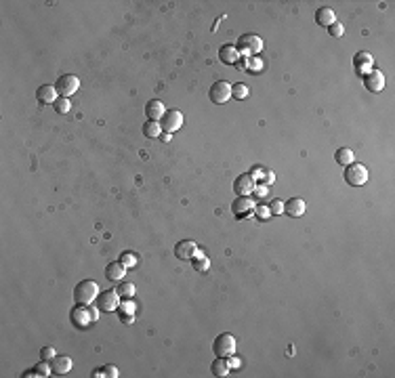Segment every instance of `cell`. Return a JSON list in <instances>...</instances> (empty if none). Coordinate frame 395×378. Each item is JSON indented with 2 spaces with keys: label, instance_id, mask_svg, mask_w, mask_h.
Returning <instances> with one entry per match:
<instances>
[{
  "label": "cell",
  "instance_id": "5b68a950",
  "mask_svg": "<svg viewBox=\"0 0 395 378\" xmlns=\"http://www.w3.org/2000/svg\"><path fill=\"white\" fill-rule=\"evenodd\" d=\"M345 181L351 185V187H361V185H366L368 181V168L364 164H357L353 162L349 166H345Z\"/></svg>",
  "mask_w": 395,
  "mask_h": 378
},
{
  "label": "cell",
  "instance_id": "603a6c76",
  "mask_svg": "<svg viewBox=\"0 0 395 378\" xmlns=\"http://www.w3.org/2000/svg\"><path fill=\"white\" fill-rule=\"evenodd\" d=\"M191 265H193V269L198 271V273H204V271H208L210 267V261H208V256L204 254V252H196V256L191 258Z\"/></svg>",
  "mask_w": 395,
  "mask_h": 378
},
{
  "label": "cell",
  "instance_id": "7bdbcfd3",
  "mask_svg": "<svg viewBox=\"0 0 395 378\" xmlns=\"http://www.w3.org/2000/svg\"><path fill=\"white\" fill-rule=\"evenodd\" d=\"M267 191H269V189H267V185H261V187H257V194L259 196H267Z\"/></svg>",
  "mask_w": 395,
  "mask_h": 378
},
{
  "label": "cell",
  "instance_id": "3957f363",
  "mask_svg": "<svg viewBox=\"0 0 395 378\" xmlns=\"http://www.w3.org/2000/svg\"><path fill=\"white\" fill-rule=\"evenodd\" d=\"M236 49L240 53V57H257L261 51H263V40L257 36V34H244L242 38L238 40Z\"/></svg>",
  "mask_w": 395,
  "mask_h": 378
},
{
  "label": "cell",
  "instance_id": "8d00e7d4",
  "mask_svg": "<svg viewBox=\"0 0 395 378\" xmlns=\"http://www.w3.org/2000/svg\"><path fill=\"white\" fill-rule=\"evenodd\" d=\"M103 372H105V376H110V378H118V376H120L118 368H116V366H112V363H108V366H103Z\"/></svg>",
  "mask_w": 395,
  "mask_h": 378
},
{
  "label": "cell",
  "instance_id": "d4e9b609",
  "mask_svg": "<svg viewBox=\"0 0 395 378\" xmlns=\"http://www.w3.org/2000/svg\"><path fill=\"white\" fill-rule=\"evenodd\" d=\"M143 135L147 139H158L162 135V126H160V122H156V120H147L143 124Z\"/></svg>",
  "mask_w": 395,
  "mask_h": 378
},
{
  "label": "cell",
  "instance_id": "52a82bcc",
  "mask_svg": "<svg viewBox=\"0 0 395 378\" xmlns=\"http://www.w3.org/2000/svg\"><path fill=\"white\" fill-rule=\"evenodd\" d=\"M208 99L215 105H223V103H227L231 99V84L229 82H225V80H219V82H215L208 89Z\"/></svg>",
  "mask_w": 395,
  "mask_h": 378
},
{
  "label": "cell",
  "instance_id": "ba28073f",
  "mask_svg": "<svg viewBox=\"0 0 395 378\" xmlns=\"http://www.w3.org/2000/svg\"><path fill=\"white\" fill-rule=\"evenodd\" d=\"M55 89L59 92V97H68L70 99L74 92L80 89V80H78V76H74V74H63V76L57 78Z\"/></svg>",
  "mask_w": 395,
  "mask_h": 378
},
{
  "label": "cell",
  "instance_id": "4fadbf2b",
  "mask_svg": "<svg viewBox=\"0 0 395 378\" xmlns=\"http://www.w3.org/2000/svg\"><path fill=\"white\" fill-rule=\"evenodd\" d=\"M364 84L370 92H380L385 89V74L378 70H370L368 74L364 76Z\"/></svg>",
  "mask_w": 395,
  "mask_h": 378
},
{
  "label": "cell",
  "instance_id": "d590c367",
  "mask_svg": "<svg viewBox=\"0 0 395 378\" xmlns=\"http://www.w3.org/2000/svg\"><path fill=\"white\" fill-rule=\"evenodd\" d=\"M55 355H57V351L53 349V347H42V351H40V357H42V360H46V361H51Z\"/></svg>",
  "mask_w": 395,
  "mask_h": 378
},
{
  "label": "cell",
  "instance_id": "2e32d148",
  "mask_svg": "<svg viewBox=\"0 0 395 378\" xmlns=\"http://www.w3.org/2000/svg\"><path fill=\"white\" fill-rule=\"evenodd\" d=\"M305 210H307V204H305V200H301V198H290V200L284 202V212L292 218L303 216Z\"/></svg>",
  "mask_w": 395,
  "mask_h": 378
},
{
  "label": "cell",
  "instance_id": "7a4b0ae2",
  "mask_svg": "<svg viewBox=\"0 0 395 378\" xmlns=\"http://www.w3.org/2000/svg\"><path fill=\"white\" fill-rule=\"evenodd\" d=\"M99 296V286L93 280H82L74 288V301L76 305H91Z\"/></svg>",
  "mask_w": 395,
  "mask_h": 378
},
{
  "label": "cell",
  "instance_id": "e0dca14e",
  "mask_svg": "<svg viewBox=\"0 0 395 378\" xmlns=\"http://www.w3.org/2000/svg\"><path fill=\"white\" fill-rule=\"evenodd\" d=\"M164 114H166V108H164V103L160 101V99H151V101H147V105H145V116H147V120L160 122Z\"/></svg>",
  "mask_w": 395,
  "mask_h": 378
},
{
  "label": "cell",
  "instance_id": "ab89813d",
  "mask_svg": "<svg viewBox=\"0 0 395 378\" xmlns=\"http://www.w3.org/2000/svg\"><path fill=\"white\" fill-rule=\"evenodd\" d=\"M21 376L23 378H38V372H36V368H32V370H25Z\"/></svg>",
  "mask_w": 395,
  "mask_h": 378
},
{
  "label": "cell",
  "instance_id": "f1b7e54d",
  "mask_svg": "<svg viewBox=\"0 0 395 378\" xmlns=\"http://www.w3.org/2000/svg\"><path fill=\"white\" fill-rule=\"evenodd\" d=\"M137 305L131 301V298H124V303H120L118 307V315H135Z\"/></svg>",
  "mask_w": 395,
  "mask_h": 378
},
{
  "label": "cell",
  "instance_id": "484cf974",
  "mask_svg": "<svg viewBox=\"0 0 395 378\" xmlns=\"http://www.w3.org/2000/svg\"><path fill=\"white\" fill-rule=\"evenodd\" d=\"M120 263H122L126 269L137 267V265H139V256H137V252H131V250L122 252V254H120Z\"/></svg>",
  "mask_w": 395,
  "mask_h": 378
},
{
  "label": "cell",
  "instance_id": "30bf717a",
  "mask_svg": "<svg viewBox=\"0 0 395 378\" xmlns=\"http://www.w3.org/2000/svg\"><path fill=\"white\" fill-rule=\"evenodd\" d=\"M160 126H162L164 132H170L172 135V132L183 126V114H181L179 109H166V114L162 116V120H160Z\"/></svg>",
  "mask_w": 395,
  "mask_h": 378
},
{
  "label": "cell",
  "instance_id": "ee69618b",
  "mask_svg": "<svg viewBox=\"0 0 395 378\" xmlns=\"http://www.w3.org/2000/svg\"><path fill=\"white\" fill-rule=\"evenodd\" d=\"M170 139H172V137H170V132H164V135H162V141H164V143H169Z\"/></svg>",
  "mask_w": 395,
  "mask_h": 378
},
{
  "label": "cell",
  "instance_id": "5bb4252c",
  "mask_svg": "<svg viewBox=\"0 0 395 378\" xmlns=\"http://www.w3.org/2000/svg\"><path fill=\"white\" fill-rule=\"evenodd\" d=\"M198 252V246L193 240H181L175 246V256L181 258V261H191Z\"/></svg>",
  "mask_w": 395,
  "mask_h": 378
},
{
  "label": "cell",
  "instance_id": "1f68e13d",
  "mask_svg": "<svg viewBox=\"0 0 395 378\" xmlns=\"http://www.w3.org/2000/svg\"><path fill=\"white\" fill-rule=\"evenodd\" d=\"M36 372H38V376H51L53 374V368H51V361H46V360H42L40 363H36Z\"/></svg>",
  "mask_w": 395,
  "mask_h": 378
},
{
  "label": "cell",
  "instance_id": "e575fe53",
  "mask_svg": "<svg viewBox=\"0 0 395 378\" xmlns=\"http://www.w3.org/2000/svg\"><path fill=\"white\" fill-rule=\"evenodd\" d=\"M269 212H271V215H282V212H284V202L282 200H273L269 204Z\"/></svg>",
  "mask_w": 395,
  "mask_h": 378
},
{
  "label": "cell",
  "instance_id": "7402d4cb",
  "mask_svg": "<svg viewBox=\"0 0 395 378\" xmlns=\"http://www.w3.org/2000/svg\"><path fill=\"white\" fill-rule=\"evenodd\" d=\"M353 151L349 147H339L337 154H334V160H337V164H340V166H349V164H353Z\"/></svg>",
  "mask_w": 395,
  "mask_h": 378
},
{
  "label": "cell",
  "instance_id": "9a60e30c",
  "mask_svg": "<svg viewBox=\"0 0 395 378\" xmlns=\"http://www.w3.org/2000/svg\"><path fill=\"white\" fill-rule=\"evenodd\" d=\"M36 99H38V103L40 105H53L59 99V92L55 86H51V84H42L40 89L36 90Z\"/></svg>",
  "mask_w": 395,
  "mask_h": 378
},
{
  "label": "cell",
  "instance_id": "4dcf8cb0",
  "mask_svg": "<svg viewBox=\"0 0 395 378\" xmlns=\"http://www.w3.org/2000/svg\"><path fill=\"white\" fill-rule=\"evenodd\" d=\"M116 290H118L120 298H132V294H135V286H132L131 282H124V284H120V286H118Z\"/></svg>",
  "mask_w": 395,
  "mask_h": 378
},
{
  "label": "cell",
  "instance_id": "7c38bea8",
  "mask_svg": "<svg viewBox=\"0 0 395 378\" xmlns=\"http://www.w3.org/2000/svg\"><path fill=\"white\" fill-rule=\"evenodd\" d=\"M254 189H257V181L252 179L250 172H244V175H240L236 181H233V191H236L238 196H250Z\"/></svg>",
  "mask_w": 395,
  "mask_h": 378
},
{
  "label": "cell",
  "instance_id": "74e56055",
  "mask_svg": "<svg viewBox=\"0 0 395 378\" xmlns=\"http://www.w3.org/2000/svg\"><path fill=\"white\" fill-rule=\"evenodd\" d=\"M263 181H267V185H271L273 181H276V175H273L271 170H265V175H263Z\"/></svg>",
  "mask_w": 395,
  "mask_h": 378
},
{
  "label": "cell",
  "instance_id": "836d02e7",
  "mask_svg": "<svg viewBox=\"0 0 395 378\" xmlns=\"http://www.w3.org/2000/svg\"><path fill=\"white\" fill-rule=\"evenodd\" d=\"M328 32H330V36L332 38H340V36H343V32H345V28H343V23H332L330 25V28H328Z\"/></svg>",
  "mask_w": 395,
  "mask_h": 378
},
{
  "label": "cell",
  "instance_id": "f546056e",
  "mask_svg": "<svg viewBox=\"0 0 395 378\" xmlns=\"http://www.w3.org/2000/svg\"><path fill=\"white\" fill-rule=\"evenodd\" d=\"M53 105H55V111H57V114H68V111L72 109V103H70L68 97H59Z\"/></svg>",
  "mask_w": 395,
  "mask_h": 378
},
{
  "label": "cell",
  "instance_id": "6da1fadb",
  "mask_svg": "<svg viewBox=\"0 0 395 378\" xmlns=\"http://www.w3.org/2000/svg\"><path fill=\"white\" fill-rule=\"evenodd\" d=\"M99 320V311L97 307H89V305H76L70 311V322L80 330H86L89 326H93Z\"/></svg>",
  "mask_w": 395,
  "mask_h": 378
},
{
  "label": "cell",
  "instance_id": "ac0fdd59",
  "mask_svg": "<svg viewBox=\"0 0 395 378\" xmlns=\"http://www.w3.org/2000/svg\"><path fill=\"white\" fill-rule=\"evenodd\" d=\"M219 59H221V63H225V65H236L240 61V53L236 49V44H223L219 49Z\"/></svg>",
  "mask_w": 395,
  "mask_h": 378
},
{
  "label": "cell",
  "instance_id": "277c9868",
  "mask_svg": "<svg viewBox=\"0 0 395 378\" xmlns=\"http://www.w3.org/2000/svg\"><path fill=\"white\" fill-rule=\"evenodd\" d=\"M212 353L217 357H229L236 353V336L229 334V332H223L215 338L212 342Z\"/></svg>",
  "mask_w": 395,
  "mask_h": 378
},
{
  "label": "cell",
  "instance_id": "d6986e66",
  "mask_svg": "<svg viewBox=\"0 0 395 378\" xmlns=\"http://www.w3.org/2000/svg\"><path fill=\"white\" fill-rule=\"evenodd\" d=\"M51 368H53V374L55 376H63L72 370V357L68 355H55L51 360Z\"/></svg>",
  "mask_w": 395,
  "mask_h": 378
},
{
  "label": "cell",
  "instance_id": "ffe728a7",
  "mask_svg": "<svg viewBox=\"0 0 395 378\" xmlns=\"http://www.w3.org/2000/svg\"><path fill=\"white\" fill-rule=\"evenodd\" d=\"M316 23L322 25V28H330L332 23H337V13L328 6H322V9L316 11Z\"/></svg>",
  "mask_w": 395,
  "mask_h": 378
},
{
  "label": "cell",
  "instance_id": "cb8c5ba5",
  "mask_svg": "<svg viewBox=\"0 0 395 378\" xmlns=\"http://www.w3.org/2000/svg\"><path fill=\"white\" fill-rule=\"evenodd\" d=\"M210 370H212V374H215V376H221V378H223V376L229 374V370H231V368H229V363H227V357H219V360L212 361Z\"/></svg>",
  "mask_w": 395,
  "mask_h": 378
},
{
  "label": "cell",
  "instance_id": "44dd1931",
  "mask_svg": "<svg viewBox=\"0 0 395 378\" xmlns=\"http://www.w3.org/2000/svg\"><path fill=\"white\" fill-rule=\"evenodd\" d=\"M126 271H129V269H126L120 261H112L108 267H105V277H108L110 282H120L126 275Z\"/></svg>",
  "mask_w": 395,
  "mask_h": 378
},
{
  "label": "cell",
  "instance_id": "8fae6325",
  "mask_svg": "<svg viewBox=\"0 0 395 378\" xmlns=\"http://www.w3.org/2000/svg\"><path fill=\"white\" fill-rule=\"evenodd\" d=\"M353 70H356L361 78H364L370 70H374V59H372L370 53H368V51L356 53V57H353Z\"/></svg>",
  "mask_w": 395,
  "mask_h": 378
},
{
  "label": "cell",
  "instance_id": "60d3db41",
  "mask_svg": "<svg viewBox=\"0 0 395 378\" xmlns=\"http://www.w3.org/2000/svg\"><path fill=\"white\" fill-rule=\"evenodd\" d=\"M120 320H122V324H132L135 322V315H120Z\"/></svg>",
  "mask_w": 395,
  "mask_h": 378
},
{
  "label": "cell",
  "instance_id": "83f0119b",
  "mask_svg": "<svg viewBox=\"0 0 395 378\" xmlns=\"http://www.w3.org/2000/svg\"><path fill=\"white\" fill-rule=\"evenodd\" d=\"M248 86H246L244 82H236V84H231V97L233 99H240V101H242V99H246V97H248Z\"/></svg>",
  "mask_w": 395,
  "mask_h": 378
},
{
  "label": "cell",
  "instance_id": "8992f818",
  "mask_svg": "<svg viewBox=\"0 0 395 378\" xmlns=\"http://www.w3.org/2000/svg\"><path fill=\"white\" fill-rule=\"evenodd\" d=\"M231 212L238 221L252 216L254 215V202L250 200V196H238L236 200L231 202Z\"/></svg>",
  "mask_w": 395,
  "mask_h": 378
},
{
  "label": "cell",
  "instance_id": "f35d334b",
  "mask_svg": "<svg viewBox=\"0 0 395 378\" xmlns=\"http://www.w3.org/2000/svg\"><path fill=\"white\" fill-rule=\"evenodd\" d=\"M250 175H252V179H254V181H257V179H263V175H265V168H254L252 172H250Z\"/></svg>",
  "mask_w": 395,
  "mask_h": 378
},
{
  "label": "cell",
  "instance_id": "b9f144b4",
  "mask_svg": "<svg viewBox=\"0 0 395 378\" xmlns=\"http://www.w3.org/2000/svg\"><path fill=\"white\" fill-rule=\"evenodd\" d=\"M93 378H103L105 376V372H103V368H99V370H93V374H91Z\"/></svg>",
  "mask_w": 395,
  "mask_h": 378
},
{
  "label": "cell",
  "instance_id": "4316f807",
  "mask_svg": "<svg viewBox=\"0 0 395 378\" xmlns=\"http://www.w3.org/2000/svg\"><path fill=\"white\" fill-rule=\"evenodd\" d=\"M244 68L248 70L250 74H261V70H263V61H261L259 57H246Z\"/></svg>",
  "mask_w": 395,
  "mask_h": 378
},
{
  "label": "cell",
  "instance_id": "9c48e42d",
  "mask_svg": "<svg viewBox=\"0 0 395 378\" xmlns=\"http://www.w3.org/2000/svg\"><path fill=\"white\" fill-rule=\"evenodd\" d=\"M118 307H120L118 290H103V292H99V296H97V309L99 311H108V313H112V311H118Z\"/></svg>",
  "mask_w": 395,
  "mask_h": 378
},
{
  "label": "cell",
  "instance_id": "d6a6232c",
  "mask_svg": "<svg viewBox=\"0 0 395 378\" xmlns=\"http://www.w3.org/2000/svg\"><path fill=\"white\" fill-rule=\"evenodd\" d=\"M254 215L265 221V218L271 216V212H269V206H263V204H254Z\"/></svg>",
  "mask_w": 395,
  "mask_h": 378
}]
</instances>
